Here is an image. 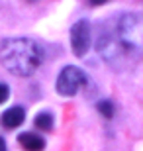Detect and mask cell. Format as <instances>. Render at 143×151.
Returning a JSON list of instances; mask_svg holds the SVG:
<instances>
[{
    "instance_id": "cell-1",
    "label": "cell",
    "mask_w": 143,
    "mask_h": 151,
    "mask_svg": "<svg viewBox=\"0 0 143 151\" xmlns=\"http://www.w3.org/2000/svg\"><path fill=\"white\" fill-rule=\"evenodd\" d=\"M43 61V51L33 39L10 37L0 43V63L18 77H29Z\"/></svg>"
},
{
    "instance_id": "cell-2",
    "label": "cell",
    "mask_w": 143,
    "mask_h": 151,
    "mask_svg": "<svg viewBox=\"0 0 143 151\" xmlns=\"http://www.w3.org/2000/svg\"><path fill=\"white\" fill-rule=\"evenodd\" d=\"M114 35L120 41V45L129 53L132 57L137 59L143 47V34H141V16L139 14H121L116 22Z\"/></svg>"
},
{
    "instance_id": "cell-3",
    "label": "cell",
    "mask_w": 143,
    "mask_h": 151,
    "mask_svg": "<svg viewBox=\"0 0 143 151\" xmlns=\"http://www.w3.org/2000/svg\"><path fill=\"white\" fill-rule=\"evenodd\" d=\"M86 84V75L75 65H67L61 69L57 77V92L61 96H75Z\"/></svg>"
},
{
    "instance_id": "cell-4",
    "label": "cell",
    "mask_w": 143,
    "mask_h": 151,
    "mask_svg": "<svg viewBox=\"0 0 143 151\" xmlns=\"http://www.w3.org/2000/svg\"><path fill=\"white\" fill-rule=\"evenodd\" d=\"M90 39H92V29L88 20H78L71 28V47L77 57H84L90 49Z\"/></svg>"
},
{
    "instance_id": "cell-5",
    "label": "cell",
    "mask_w": 143,
    "mask_h": 151,
    "mask_svg": "<svg viewBox=\"0 0 143 151\" xmlns=\"http://www.w3.org/2000/svg\"><path fill=\"white\" fill-rule=\"evenodd\" d=\"M24 120H26V110H24L22 106H12L0 116L2 126L8 128V129H14V128H18V126H22Z\"/></svg>"
},
{
    "instance_id": "cell-6",
    "label": "cell",
    "mask_w": 143,
    "mask_h": 151,
    "mask_svg": "<svg viewBox=\"0 0 143 151\" xmlns=\"http://www.w3.org/2000/svg\"><path fill=\"white\" fill-rule=\"evenodd\" d=\"M20 145L24 147L26 151H43L45 149V139L37 134H32V132H24L18 137Z\"/></svg>"
},
{
    "instance_id": "cell-7",
    "label": "cell",
    "mask_w": 143,
    "mask_h": 151,
    "mask_svg": "<svg viewBox=\"0 0 143 151\" xmlns=\"http://www.w3.org/2000/svg\"><path fill=\"white\" fill-rule=\"evenodd\" d=\"M35 128L41 129V132L53 129V114L51 112H39L35 116Z\"/></svg>"
},
{
    "instance_id": "cell-8",
    "label": "cell",
    "mask_w": 143,
    "mask_h": 151,
    "mask_svg": "<svg viewBox=\"0 0 143 151\" xmlns=\"http://www.w3.org/2000/svg\"><path fill=\"white\" fill-rule=\"evenodd\" d=\"M96 108H98V112L102 114L106 120H112V118H114V104H112V100H100L98 104H96Z\"/></svg>"
},
{
    "instance_id": "cell-9",
    "label": "cell",
    "mask_w": 143,
    "mask_h": 151,
    "mask_svg": "<svg viewBox=\"0 0 143 151\" xmlns=\"http://www.w3.org/2000/svg\"><path fill=\"white\" fill-rule=\"evenodd\" d=\"M8 96H10V86L6 83H0V104L8 100Z\"/></svg>"
},
{
    "instance_id": "cell-10",
    "label": "cell",
    "mask_w": 143,
    "mask_h": 151,
    "mask_svg": "<svg viewBox=\"0 0 143 151\" xmlns=\"http://www.w3.org/2000/svg\"><path fill=\"white\" fill-rule=\"evenodd\" d=\"M92 6H100V4H106V2H110V0H88Z\"/></svg>"
},
{
    "instance_id": "cell-11",
    "label": "cell",
    "mask_w": 143,
    "mask_h": 151,
    "mask_svg": "<svg viewBox=\"0 0 143 151\" xmlns=\"http://www.w3.org/2000/svg\"><path fill=\"white\" fill-rule=\"evenodd\" d=\"M0 151H6V141L0 137Z\"/></svg>"
},
{
    "instance_id": "cell-12",
    "label": "cell",
    "mask_w": 143,
    "mask_h": 151,
    "mask_svg": "<svg viewBox=\"0 0 143 151\" xmlns=\"http://www.w3.org/2000/svg\"><path fill=\"white\" fill-rule=\"evenodd\" d=\"M29 2H33V0H29Z\"/></svg>"
}]
</instances>
